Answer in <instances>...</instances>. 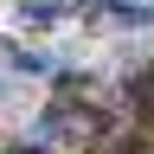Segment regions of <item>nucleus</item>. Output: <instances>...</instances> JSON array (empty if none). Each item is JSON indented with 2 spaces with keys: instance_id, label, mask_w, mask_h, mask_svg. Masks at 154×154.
I'll return each mask as SVG.
<instances>
[{
  "instance_id": "f03ea898",
  "label": "nucleus",
  "mask_w": 154,
  "mask_h": 154,
  "mask_svg": "<svg viewBox=\"0 0 154 154\" xmlns=\"http://www.w3.org/2000/svg\"><path fill=\"white\" fill-rule=\"evenodd\" d=\"M19 154H38V148H19Z\"/></svg>"
},
{
  "instance_id": "f257e3e1",
  "label": "nucleus",
  "mask_w": 154,
  "mask_h": 154,
  "mask_svg": "<svg viewBox=\"0 0 154 154\" xmlns=\"http://www.w3.org/2000/svg\"><path fill=\"white\" fill-rule=\"evenodd\" d=\"M135 109L154 122V71H141V77H135Z\"/></svg>"
}]
</instances>
